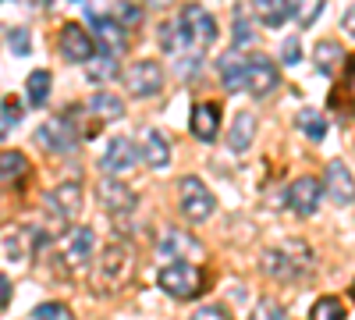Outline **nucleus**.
Segmentation results:
<instances>
[{
  "label": "nucleus",
  "instance_id": "41",
  "mask_svg": "<svg viewBox=\"0 0 355 320\" xmlns=\"http://www.w3.org/2000/svg\"><path fill=\"white\" fill-rule=\"evenodd\" d=\"M11 303V281L4 278V274H0V310H4Z\"/></svg>",
  "mask_w": 355,
  "mask_h": 320
},
{
  "label": "nucleus",
  "instance_id": "3",
  "mask_svg": "<svg viewBox=\"0 0 355 320\" xmlns=\"http://www.w3.org/2000/svg\"><path fill=\"white\" fill-rule=\"evenodd\" d=\"M157 285L171 299H196L202 292V271L196 264H164Z\"/></svg>",
  "mask_w": 355,
  "mask_h": 320
},
{
  "label": "nucleus",
  "instance_id": "7",
  "mask_svg": "<svg viewBox=\"0 0 355 320\" xmlns=\"http://www.w3.org/2000/svg\"><path fill=\"white\" fill-rule=\"evenodd\" d=\"M85 18H89V33H93L100 40V50L117 57V53H125L128 47V28L125 25H117L110 18V11H100V8H89L85 4Z\"/></svg>",
  "mask_w": 355,
  "mask_h": 320
},
{
  "label": "nucleus",
  "instance_id": "15",
  "mask_svg": "<svg viewBox=\"0 0 355 320\" xmlns=\"http://www.w3.org/2000/svg\"><path fill=\"white\" fill-rule=\"evenodd\" d=\"M43 203H46V210L57 221H71L78 214V207H82V185L78 182H61L57 189H50L43 196Z\"/></svg>",
  "mask_w": 355,
  "mask_h": 320
},
{
  "label": "nucleus",
  "instance_id": "2",
  "mask_svg": "<svg viewBox=\"0 0 355 320\" xmlns=\"http://www.w3.org/2000/svg\"><path fill=\"white\" fill-rule=\"evenodd\" d=\"M135 271V253L132 246L125 242H110L93 264V285L100 288V292H117V288H125L128 278Z\"/></svg>",
  "mask_w": 355,
  "mask_h": 320
},
{
  "label": "nucleus",
  "instance_id": "42",
  "mask_svg": "<svg viewBox=\"0 0 355 320\" xmlns=\"http://www.w3.org/2000/svg\"><path fill=\"white\" fill-rule=\"evenodd\" d=\"M8 128H11L8 121H0V139H4V135H8Z\"/></svg>",
  "mask_w": 355,
  "mask_h": 320
},
{
  "label": "nucleus",
  "instance_id": "29",
  "mask_svg": "<svg viewBox=\"0 0 355 320\" xmlns=\"http://www.w3.org/2000/svg\"><path fill=\"white\" fill-rule=\"evenodd\" d=\"M295 125H299L309 139H323V132H327V121H323V114L320 110H313V107H302L299 114H295Z\"/></svg>",
  "mask_w": 355,
  "mask_h": 320
},
{
  "label": "nucleus",
  "instance_id": "26",
  "mask_svg": "<svg viewBox=\"0 0 355 320\" xmlns=\"http://www.w3.org/2000/svg\"><path fill=\"white\" fill-rule=\"evenodd\" d=\"M25 100H28V107H43L46 100H50V71H33L28 75V82H25Z\"/></svg>",
  "mask_w": 355,
  "mask_h": 320
},
{
  "label": "nucleus",
  "instance_id": "37",
  "mask_svg": "<svg viewBox=\"0 0 355 320\" xmlns=\"http://www.w3.org/2000/svg\"><path fill=\"white\" fill-rule=\"evenodd\" d=\"M8 43H11V50L15 53H28V50H33V40H28V33H25V28H11V33H8Z\"/></svg>",
  "mask_w": 355,
  "mask_h": 320
},
{
  "label": "nucleus",
  "instance_id": "35",
  "mask_svg": "<svg viewBox=\"0 0 355 320\" xmlns=\"http://www.w3.org/2000/svg\"><path fill=\"white\" fill-rule=\"evenodd\" d=\"M189 320H234L231 317V310L227 306H220V303H210V306H199Z\"/></svg>",
  "mask_w": 355,
  "mask_h": 320
},
{
  "label": "nucleus",
  "instance_id": "19",
  "mask_svg": "<svg viewBox=\"0 0 355 320\" xmlns=\"http://www.w3.org/2000/svg\"><path fill=\"white\" fill-rule=\"evenodd\" d=\"M189 125H192V135H196V139L214 142V139H217V128H220V107H217V103H196Z\"/></svg>",
  "mask_w": 355,
  "mask_h": 320
},
{
  "label": "nucleus",
  "instance_id": "21",
  "mask_svg": "<svg viewBox=\"0 0 355 320\" xmlns=\"http://www.w3.org/2000/svg\"><path fill=\"white\" fill-rule=\"evenodd\" d=\"M249 8H252L256 22L270 25V28H277V25L295 18V4H288V0H256V4H249Z\"/></svg>",
  "mask_w": 355,
  "mask_h": 320
},
{
  "label": "nucleus",
  "instance_id": "28",
  "mask_svg": "<svg viewBox=\"0 0 355 320\" xmlns=\"http://www.w3.org/2000/svg\"><path fill=\"white\" fill-rule=\"evenodd\" d=\"M25 174H28V157H21L18 150L0 153V178L4 182H21Z\"/></svg>",
  "mask_w": 355,
  "mask_h": 320
},
{
  "label": "nucleus",
  "instance_id": "18",
  "mask_svg": "<svg viewBox=\"0 0 355 320\" xmlns=\"http://www.w3.org/2000/svg\"><path fill=\"white\" fill-rule=\"evenodd\" d=\"M252 139H256V114L252 110H239V114H234V121H231V128H227L231 153H245L252 146Z\"/></svg>",
  "mask_w": 355,
  "mask_h": 320
},
{
  "label": "nucleus",
  "instance_id": "9",
  "mask_svg": "<svg viewBox=\"0 0 355 320\" xmlns=\"http://www.w3.org/2000/svg\"><path fill=\"white\" fill-rule=\"evenodd\" d=\"M125 90L132 96H157L164 90V65L160 61H150V57H142V61H132L125 68Z\"/></svg>",
  "mask_w": 355,
  "mask_h": 320
},
{
  "label": "nucleus",
  "instance_id": "6",
  "mask_svg": "<svg viewBox=\"0 0 355 320\" xmlns=\"http://www.w3.org/2000/svg\"><path fill=\"white\" fill-rule=\"evenodd\" d=\"M93 246H96L93 228H85V224L68 228L64 239H61V260H64V267H68L71 274H85L89 260H93Z\"/></svg>",
  "mask_w": 355,
  "mask_h": 320
},
{
  "label": "nucleus",
  "instance_id": "27",
  "mask_svg": "<svg viewBox=\"0 0 355 320\" xmlns=\"http://www.w3.org/2000/svg\"><path fill=\"white\" fill-rule=\"evenodd\" d=\"M4 253L15 260V264H25V260H28V253H33V231L15 228L11 235L4 239Z\"/></svg>",
  "mask_w": 355,
  "mask_h": 320
},
{
  "label": "nucleus",
  "instance_id": "4",
  "mask_svg": "<svg viewBox=\"0 0 355 320\" xmlns=\"http://www.w3.org/2000/svg\"><path fill=\"white\" fill-rule=\"evenodd\" d=\"M178 28H182V40L196 50H206L214 40H217V22L214 15L199 8V4H185L182 8V18H178Z\"/></svg>",
  "mask_w": 355,
  "mask_h": 320
},
{
  "label": "nucleus",
  "instance_id": "31",
  "mask_svg": "<svg viewBox=\"0 0 355 320\" xmlns=\"http://www.w3.org/2000/svg\"><path fill=\"white\" fill-rule=\"evenodd\" d=\"M85 71H89V78H93V82H107V78H114L117 75V61H114V57L110 53H96L93 57V61H89L85 65Z\"/></svg>",
  "mask_w": 355,
  "mask_h": 320
},
{
  "label": "nucleus",
  "instance_id": "1",
  "mask_svg": "<svg viewBox=\"0 0 355 320\" xmlns=\"http://www.w3.org/2000/svg\"><path fill=\"white\" fill-rule=\"evenodd\" d=\"M263 271L274 281H302L313 271V249L306 242H284L263 253Z\"/></svg>",
  "mask_w": 355,
  "mask_h": 320
},
{
  "label": "nucleus",
  "instance_id": "30",
  "mask_svg": "<svg viewBox=\"0 0 355 320\" xmlns=\"http://www.w3.org/2000/svg\"><path fill=\"white\" fill-rule=\"evenodd\" d=\"M309 320H345V303L338 296H320L313 303V313Z\"/></svg>",
  "mask_w": 355,
  "mask_h": 320
},
{
  "label": "nucleus",
  "instance_id": "11",
  "mask_svg": "<svg viewBox=\"0 0 355 320\" xmlns=\"http://www.w3.org/2000/svg\"><path fill=\"white\" fill-rule=\"evenodd\" d=\"M36 142L50 153H75L78 132L71 128V118H50L46 125L36 128Z\"/></svg>",
  "mask_w": 355,
  "mask_h": 320
},
{
  "label": "nucleus",
  "instance_id": "23",
  "mask_svg": "<svg viewBox=\"0 0 355 320\" xmlns=\"http://www.w3.org/2000/svg\"><path fill=\"white\" fill-rule=\"evenodd\" d=\"M89 110H93L100 121H121L125 118V100L114 96L110 90H100V93L89 96Z\"/></svg>",
  "mask_w": 355,
  "mask_h": 320
},
{
  "label": "nucleus",
  "instance_id": "10",
  "mask_svg": "<svg viewBox=\"0 0 355 320\" xmlns=\"http://www.w3.org/2000/svg\"><path fill=\"white\" fill-rule=\"evenodd\" d=\"M320 196H323V182L313 178V174H302V178H295L284 192L288 199V210L299 214V217H313L320 210Z\"/></svg>",
  "mask_w": 355,
  "mask_h": 320
},
{
  "label": "nucleus",
  "instance_id": "33",
  "mask_svg": "<svg viewBox=\"0 0 355 320\" xmlns=\"http://www.w3.org/2000/svg\"><path fill=\"white\" fill-rule=\"evenodd\" d=\"M249 320H288V313H284V306L277 299H259L252 306V317Z\"/></svg>",
  "mask_w": 355,
  "mask_h": 320
},
{
  "label": "nucleus",
  "instance_id": "36",
  "mask_svg": "<svg viewBox=\"0 0 355 320\" xmlns=\"http://www.w3.org/2000/svg\"><path fill=\"white\" fill-rule=\"evenodd\" d=\"M320 11H323V4H316V0H313V4H295V22L306 28V25H313L320 18Z\"/></svg>",
  "mask_w": 355,
  "mask_h": 320
},
{
  "label": "nucleus",
  "instance_id": "22",
  "mask_svg": "<svg viewBox=\"0 0 355 320\" xmlns=\"http://www.w3.org/2000/svg\"><path fill=\"white\" fill-rule=\"evenodd\" d=\"M345 61H348V57H345L341 43H334V40H323V43L313 47V65H316L320 75H334Z\"/></svg>",
  "mask_w": 355,
  "mask_h": 320
},
{
  "label": "nucleus",
  "instance_id": "13",
  "mask_svg": "<svg viewBox=\"0 0 355 320\" xmlns=\"http://www.w3.org/2000/svg\"><path fill=\"white\" fill-rule=\"evenodd\" d=\"M157 249H160L164 260H171V264H189V260H202V246L189 235V231H178V228L164 231V239L157 242Z\"/></svg>",
  "mask_w": 355,
  "mask_h": 320
},
{
  "label": "nucleus",
  "instance_id": "32",
  "mask_svg": "<svg viewBox=\"0 0 355 320\" xmlns=\"http://www.w3.org/2000/svg\"><path fill=\"white\" fill-rule=\"evenodd\" d=\"M107 11H110V18H114L117 25H125V28H132V25L142 22V8H139V4H110Z\"/></svg>",
  "mask_w": 355,
  "mask_h": 320
},
{
  "label": "nucleus",
  "instance_id": "17",
  "mask_svg": "<svg viewBox=\"0 0 355 320\" xmlns=\"http://www.w3.org/2000/svg\"><path fill=\"white\" fill-rule=\"evenodd\" d=\"M96 199L103 203V210H114V214H128V210H135V203H139L135 192L125 182H117V178H100Z\"/></svg>",
  "mask_w": 355,
  "mask_h": 320
},
{
  "label": "nucleus",
  "instance_id": "25",
  "mask_svg": "<svg viewBox=\"0 0 355 320\" xmlns=\"http://www.w3.org/2000/svg\"><path fill=\"white\" fill-rule=\"evenodd\" d=\"M234 47H249L256 40V18H252V8L242 4L239 11H234Z\"/></svg>",
  "mask_w": 355,
  "mask_h": 320
},
{
  "label": "nucleus",
  "instance_id": "16",
  "mask_svg": "<svg viewBox=\"0 0 355 320\" xmlns=\"http://www.w3.org/2000/svg\"><path fill=\"white\" fill-rule=\"evenodd\" d=\"M139 160V146L132 139H110L107 142V150H103V157H100V167L107 171V178H114V174H121V171H128L132 164Z\"/></svg>",
  "mask_w": 355,
  "mask_h": 320
},
{
  "label": "nucleus",
  "instance_id": "34",
  "mask_svg": "<svg viewBox=\"0 0 355 320\" xmlns=\"http://www.w3.org/2000/svg\"><path fill=\"white\" fill-rule=\"evenodd\" d=\"M33 320H71V310L64 303H40L33 310Z\"/></svg>",
  "mask_w": 355,
  "mask_h": 320
},
{
  "label": "nucleus",
  "instance_id": "12",
  "mask_svg": "<svg viewBox=\"0 0 355 320\" xmlns=\"http://www.w3.org/2000/svg\"><path fill=\"white\" fill-rule=\"evenodd\" d=\"M277 85H281V71H277V65L270 61V57H263V53L249 57V65H245V90L252 96H270Z\"/></svg>",
  "mask_w": 355,
  "mask_h": 320
},
{
  "label": "nucleus",
  "instance_id": "8",
  "mask_svg": "<svg viewBox=\"0 0 355 320\" xmlns=\"http://www.w3.org/2000/svg\"><path fill=\"white\" fill-rule=\"evenodd\" d=\"M57 47H61V57L71 65H89L96 57V36L89 33L85 25L78 22H64L61 25V40H57Z\"/></svg>",
  "mask_w": 355,
  "mask_h": 320
},
{
  "label": "nucleus",
  "instance_id": "40",
  "mask_svg": "<svg viewBox=\"0 0 355 320\" xmlns=\"http://www.w3.org/2000/svg\"><path fill=\"white\" fill-rule=\"evenodd\" d=\"M341 28H345V33H348V36L355 40V4H352V8H348V11L341 15Z\"/></svg>",
  "mask_w": 355,
  "mask_h": 320
},
{
  "label": "nucleus",
  "instance_id": "5",
  "mask_svg": "<svg viewBox=\"0 0 355 320\" xmlns=\"http://www.w3.org/2000/svg\"><path fill=\"white\" fill-rule=\"evenodd\" d=\"M178 207H182V214L192 221V224H199V221H206L214 210H217V199H214V192L206 189V182H199V178H182L178 182Z\"/></svg>",
  "mask_w": 355,
  "mask_h": 320
},
{
  "label": "nucleus",
  "instance_id": "39",
  "mask_svg": "<svg viewBox=\"0 0 355 320\" xmlns=\"http://www.w3.org/2000/svg\"><path fill=\"white\" fill-rule=\"evenodd\" d=\"M345 90L355 96V53H352L348 61H345Z\"/></svg>",
  "mask_w": 355,
  "mask_h": 320
},
{
  "label": "nucleus",
  "instance_id": "14",
  "mask_svg": "<svg viewBox=\"0 0 355 320\" xmlns=\"http://www.w3.org/2000/svg\"><path fill=\"white\" fill-rule=\"evenodd\" d=\"M323 192H327V199L338 203V207L355 203V178H352V171L341 160H331L327 171H323Z\"/></svg>",
  "mask_w": 355,
  "mask_h": 320
},
{
  "label": "nucleus",
  "instance_id": "24",
  "mask_svg": "<svg viewBox=\"0 0 355 320\" xmlns=\"http://www.w3.org/2000/svg\"><path fill=\"white\" fill-rule=\"evenodd\" d=\"M245 65H249V61H242L239 53H224V57H220V82H224L227 93L245 90Z\"/></svg>",
  "mask_w": 355,
  "mask_h": 320
},
{
  "label": "nucleus",
  "instance_id": "20",
  "mask_svg": "<svg viewBox=\"0 0 355 320\" xmlns=\"http://www.w3.org/2000/svg\"><path fill=\"white\" fill-rule=\"evenodd\" d=\"M139 153H142V160L150 167H167L171 164V139L164 132H157V128L142 132V150Z\"/></svg>",
  "mask_w": 355,
  "mask_h": 320
},
{
  "label": "nucleus",
  "instance_id": "38",
  "mask_svg": "<svg viewBox=\"0 0 355 320\" xmlns=\"http://www.w3.org/2000/svg\"><path fill=\"white\" fill-rule=\"evenodd\" d=\"M281 57H284V65H299L302 61V47H299V40H284L281 43Z\"/></svg>",
  "mask_w": 355,
  "mask_h": 320
}]
</instances>
